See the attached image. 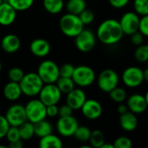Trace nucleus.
Masks as SVG:
<instances>
[{
	"instance_id": "obj_16",
	"label": "nucleus",
	"mask_w": 148,
	"mask_h": 148,
	"mask_svg": "<svg viewBox=\"0 0 148 148\" xmlns=\"http://www.w3.org/2000/svg\"><path fill=\"white\" fill-rule=\"evenodd\" d=\"M127 106L128 110L135 114L144 113L148 108L145 95L140 94H134L129 96L127 101Z\"/></svg>"
},
{
	"instance_id": "obj_26",
	"label": "nucleus",
	"mask_w": 148,
	"mask_h": 148,
	"mask_svg": "<svg viewBox=\"0 0 148 148\" xmlns=\"http://www.w3.org/2000/svg\"><path fill=\"white\" fill-rule=\"evenodd\" d=\"M56 84L58 87V88L61 90V92L62 94H66V95L75 88V83L74 80L72 79V77L60 76L59 79L56 81Z\"/></svg>"
},
{
	"instance_id": "obj_44",
	"label": "nucleus",
	"mask_w": 148,
	"mask_h": 148,
	"mask_svg": "<svg viewBox=\"0 0 148 148\" xmlns=\"http://www.w3.org/2000/svg\"><path fill=\"white\" fill-rule=\"evenodd\" d=\"M112 7L115 9H121L127 5L130 0H108Z\"/></svg>"
},
{
	"instance_id": "obj_12",
	"label": "nucleus",
	"mask_w": 148,
	"mask_h": 148,
	"mask_svg": "<svg viewBox=\"0 0 148 148\" xmlns=\"http://www.w3.org/2000/svg\"><path fill=\"white\" fill-rule=\"evenodd\" d=\"M79 127L78 121L73 115L60 117L56 122V130L62 137L74 136L75 132Z\"/></svg>"
},
{
	"instance_id": "obj_25",
	"label": "nucleus",
	"mask_w": 148,
	"mask_h": 148,
	"mask_svg": "<svg viewBox=\"0 0 148 148\" xmlns=\"http://www.w3.org/2000/svg\"><path fill=\"white\" fill-rule=\"evenodd\" d=\"M45 10L50 14L60 13L64 7L63 0H42Z\"/></svg>"
},
{
	"instance_id": "obj_33",
	"label": "nucleus",
	"mask_w": 148,
	"mask_h": 148,
	"mask_svg": "<svg viewBox=\"0 0 148 148\" xmlns=\"http://www.w3.org/2000/svg\"><path fill=\"white\" fill-rule=\"evenodd\" d=\"M134 7L139 16L148 15V0H134Z\"/></svg>"
},
{
	"instance_id": "obj_3",
	"label": "nucleus",
	"mask_w": 148,
	"mask_h": 148,
	"mask_svg": "<svg viewBox=\"0 0 148 148\" xmlns=\"http://www.w3.org/2000/svg\"><path fill=\"white\" fill-rule=\"evenodd\" d=\"M19 84L23 95L29 97H34L39 95L41 89L44 85V82L42 81L37 73L30 72L28 74H24Z\"/></svg>"
},
{
	"instance_id": "obj_27",
	"label": "nucleus",
	"mask_w": 148,
	"mask_h": 148,
	"mask_svg": "<svg viewBox=\"0 0 148 148\" xmlns=\"http://www.w3.org/2000/svg\"><path fill=\"white\" fill-rule=\"evenodd\" d=\"M21 139L23 140H30L35 135V127L34 123L30 122L29 121H26L22 125L18 127Z\"/></svg>"
},
{
	"instance_id": "obj_5",
	"label": "nucleus",
	"mask_w": 148,
	"mask_h": 148,
	"mask_svg": "<svg viewBox=\"0 0 148 148\" xmlns=\"http://www.w3.org/2000/svg\"><path fill=\"white\" fill-rule=\"evenodd\" d=\"M72 79L78 87L86 88L94 83L96 76L92 68L87 65H80L75 68Z\"/></svg>"
},
{
	"instance_id": "obj_24",
	"label": "nucleus",
	"mask_w": 148,
	"mask_h": 148,
	"mask_svg": "<svg viewBox=\"0 0 148 148\" xmlns=\"http://www.w3.org/2000/svg\"><path fill=\"white\" fill-rule=\"evenodd\" d=\"M65 7L69 13L79 15L87 8V3L85 0H68Z\"/></svg>"
},
{
	"instance_id": "obj_42",
	"label": "nucleus",
	"mask_w": 148,
	"mask_h": 148,
	"mask_svg": "<svg viewBox=\"0 0 148 148\" xmlns=\"http://www.w3.org/2000/svg\"><path fill=\"white\" fill-rule=\"evenodd\" d=\"M131 42L134 45H135L136 47L142 44L143 42H144V36L140 32V31H137L134 34H132L131 36Z\"/></svg>"
},
{
	"instance_id": "obj_9",
	"label": "nucleus",
	"mask_w": 148,
	"mask_h": 148,
	"mask_svg": "<svg viewBox=\"0 0 148 148\" xmlns=\"http://www.w3.org/2000/svg\"><path fill=\"white\" fill-rule=\"evenodd\" d=\"M121 79L127 87L131 88H138L144 82L143 70L140 68L135 66L128 67L123 71Z\"/></svg>"
},
{
	"instance_id": "obj_8",
	"label": "nucleus",
	"mask_w": 148,
	"mask_h": 148,
	"mask_svg": "<svg viewBox=\"0 0 148 148\" xmlns=\"http://www.w3.org/2000/svg\"><path fill=\"white\" fill-rule=\"evenodd\" d=\"M96 36L95 33L88 29H83L75 37V44L77 49L83 53L90 52L95 46Z\"/></svg>"
},
{
	"instance_id": "obj_29",
	"label": "nucleus",
	"mask_w": 148,
	"mask_h": 148,
	"mask_svg": "<svg viewBox=\"0 0 148 148\" xmlns=\"http://www.w3.org/2000/svg\"><path fill=\"white\" fill-rule=\"evenodd\" d=\"M16 11H24L29 10L35 0H6Z\"/></svg>"
},
{
	"instance_id": "obj_35",
	"label": "nucleus",
	"mask_w": 148,
	"mask_h": 148,
	"mask_svg": "<svg viewBox=\"0 0 148 148\" xmlns=\"http://www.w3.org/2000/svg\"><path fill=\"white\" fill-rule=\"evenodd\" d=\"M78 16H79L81 21L82 22V23L84 25H88V24L92 23L93 21L95 20V14H94V12L91 10L87 9V8L82 12H81Z\"/></svg>"
},
{
	"instance_id": "obj_46",
	"label": "nucleus",
	"mask_w": 148,
	"mask_h": 148,
	"mask_svg": "<svg viewBox=\"0 0 148 148\" xmlns=\"http://www.w3.org/2000/svg\"><path fill=\"white\" fill-rule=\"evenodd\" d=\"M117 111H118V113H119V114H120V115H121V114H123L127 113V111H129V110H128V108H127V105L120 104V105H119V107H118Z\"/></svg>"
},
{
	"instance_id": "obj_31",
	"label": "nucleus",
	"mask_w": 148,
	"mask_h": 148,
	"mask_svg": "<svg viewBox=\"0 0 148 148\" xmlns=\"http://www.w3.org/2000/svg\"><path fill=\"white\" fill-rule=\"evenodd\" d=\"M108 94H109V96H110L111 100L114 101V102L121 103L125 100H127V92H126V90L124 88H122L118 87V86L115 88H114L113 90H111Z\"/></svg>"
},
{
	"instance_id": "obj_48",
	"label": "nucleus",
	"mask_w": 148,
	"mask_h": 148,
	"mask_svg": "<svg viewBox=\"0 0 148 148\" xmlns=\"http://www.w3.org/2000/svg\"><path fill=\"white\" fill-rule=\"evenodd\" d=\"M101 148H114V144H107L106 142L102 145V147Z\"/></svg>"
},
{
	"instance_id": "obj_17",
	"label": "nucleus",
	"mask_w": 148,
	"mask_h": 148,
	"mask_svg": "<svg viewBox=\"0 0 148 148\" xmlns=\"http://www.w3.org/2000/svg\"><path fill=\"white\" fill-rule=\"evenodd\" d=\"M16 12L7 1H3L0 4V25H11L16 18Z\"/></svg>"
},
{
	"instance_id": "obj_7",
	"label": "nucleus",
	"mask_w": 148,
	"mask_h": 148,
	"mask_svg": "<svg viewBox=\"0 0 148 148\" xmlns=\"http://www.w3.org/2000/svg\"><path fill=\"white\" fill-rule=\"evenodd\" d=\"M119 84V75L116 71L107 69L102 70L97 77V85L99 88L105 92L109 93L115 88Z\"/></svg>"
},
{
	"instance_id": "obj_52",
	"label": "nucleus",
	"mask_w": 148,
	"mask_h": 148,
	"mask_svg": "<svg viewBox=\"0 0 148 148\" xmlns=\"http://www.w3.org/2000/svg\"><path fill=\"white\" fill-rule=\"evenodd\" d=\"M1 70H2V62H0V72H1Z\"/></svg>"
},
{
	"instance_id": "obj_51",
	"label": "nucleus",
	"mask_w": 148,
	"mask_h": 148,
	"mask_svg": "<svg viewBox=\"0 0 148 148\" xmlns=\"http://www.w3.org/2000/svg\"><path fill=\"white\" fill-rule=\"evenodd\" d=\"M7 147H5V146H3V145H0V148H6Z\"/></svg>"
},
{
	"instance_id": "obj_50",
	"label": "nucleus",
	"mask_w": 148,
	"mask_h": 148,
	"mask_svg": "<svg viewBox=\"0 0 148 148\" xmlns=\"http://www.w3.org/2000/svg\"><path fill=\"white\" fill-rule=\"evenodd\" d=\"M91 147V146H86V145H84V146H81V148H90Z\"/></svg>"
},
{
	"instance_id": "obj_11",
	"label": "nucleus",
	"mask_w": 148,
	"mask_h": 148,
	"mask_svg": "<svg viewBox=\"0 0 148 148\" xmlns=\"http://www.w3.org/2000/svg\"><path fill=\"white\" fill-rule=\"evenodd\" d=\"M10 126L19 127L27 120L25 107L21 104H13L6 111L4 114Z\"/></svg>"
},
{
	"instance_id": "obj_1",
	"label": "nucleus",
	"mask_w": 148,
	"mask_h": 148,
	"mask_svg": "<svg viewBox=\"0 0 148 148\" xmlns=\"http://www.w3.org/2000/svg\"><path fill=\"white\" fill-rule=\"evenodd\" d=\"M124 36L120 22L115 19H107L97 28V39L107 45H113L119 42Z\"/></svg>"
},
{
	"instance_id": "obj_41",
	"label": "nucleus",
	"mask_w": 148,
	"mask_h": 148,
	"mask_svg": "<svg viewBox=\"0 0 148 148\" xmlns=\"http://www.w3.org/2000/svg\"><path fill=\"white\" fill-rule=\"evenodd\" d=\"M73 109L71 108V107H69L67 103L62 105L61 107H59V113H58V116L59 117H65V116H69V115H73Z\"/></svg>"
},
{
	"instance_id": "obj_43",
	"label": "nucleus",
	"mask_w": 148,
	"mask_h": 148,
	"mask_svg": "<svg viewBox=\"0 0 148 148\" xmlns=\"http://www.w3.org/2000/svg\"><path fill=\"white\" fill-rule=\"evenodd\" d=\"M47 117H50V118H54L58 116V113H59V107L57 106V104H54V105H49L47 106Z\"/></svg>"
},
{
	"instance_id": "obj_32",
	"label": "nucleus",
	"mask_w": 148,
	"mask_h": 148,
	"mask_svg": "<svg viewBox=\"0 0 148 148\" xmlns=\"http://www.w3.org/2000/svg\"><path fill=\"white\" fill-rule=\"evenodd\" d=\"M134 57L140 62H146L148 61V44H140L137 46L134 51Z\"/></svg>"
},
{
	"instance_id": "obj_30",
	"label": "nucleus",
	"mask_w": 148,
	"mask_h": 148,
	"mask_svg": "<svg viewBox=\"0 0 148 148\" xmlns=\"http://www.w3.org/2000/svg\"><path fill=\"white\" fill-rule=\"evenodd\" d=\"M91 130L86 127V126H79L76 129V131L75 132L74 137L82 142H86L89 140L90 135H91Z\"/></svg>"
},
{
	"instance_id": "obj_4",
	"label": "nucleus",
	"mask_w": 148,
	"mask_h": 148,
	"mask_svg": "<svg viewBox=\"0 0 148 148\" xmlns=\"http://www.w3.org/2000/svg\"><path fill=\"white\" fill-rule=\"evenodd\" d=\"M36 73L44 84L56 83L60 77L59 66L51 60L42 61L39 64Z\"/></svg>"
},
{
	"instance_id": "obj_13",
	"label": "nucleus",
	"mask_w": 148,
	"mask_h": 148,
	"mask_svg": "<svg viewBox=\"0 0 148 148\" xmlns=\"http://www.w3.org/2000/svg\"><path fill=\"white\" fill-rule=\"evenodd\" d=\"M140 19V17L136 12L128 11L123 14L119 22L124 35L131 36L132 34L139 31Z\"/></svg>"
},
{
	"instance_id": "obj_38",
	"label": "nucleus",
	"mask_w": 148,
	"mask_h": 148,
	"mask_svg": "<svg viewBox=\"0 0 148 148\" xmlns=\"http://www.w3.org/2000/svg\"><path fill=\"white\" fill-rule=\"evenodd\" d=\"M75 68L71 63H64L61 67H59L60 69V76L62 77H72Z\"/></svg>"
},
{
	"instance_id": "obj_22",
	"label": "nucleus",
	"mask_w": 148,
	"mask_h": 148,
	"mask_svg": "<svg viewBox=\"0 0 148 148\" xmlns=\"http://www.w3.org/2000/svg\"><path fill=\"white\" fill-rule=\"evenodd\" d=\"M39 147L41 148H62V141L58 136L50 134L40 138Z\"/></svg>"
},
{
	"instance_id": "obj_34",
	"label": "nucleus",
	"mask_w": 148,
	"mask_h": 148,
	"mask_svg": "<svg viewBox=\"0 0 148 148\" xmlns=\"http://www.w3.org/2000/svg\"><path fill=\"white\" fill-rule=\"evenodd\" d=\"M23 75H24V73H23V69L20 68H17V67L11 68L8 72V77H9L10 81H11V82H20V81L23 79Z\"/></svg>"
},
{
	"instance_id": "obj_6",
	"label": "nucleus",
	"mask_w": 148,
	"mask_h": 148,
	"mask_svg": "<svg viewBox=\"0 0 148 148\" xmlns=\"http://www.w3.org/2000/svg\"><path fill=\"white\" fill-rule=\"evenodd\" d=\"M27 120L32 123H36L47 117V106L40 99L30 100L25 106Z\"/></svg>"
},
{
	"instance_id": "obj_36",
	"label": "nucleus",
	"mask_w": 148,
	"mask_h": 148,
	"mask_svg": "<svg viewBox=\"0 0 148 148\" xmlns=\"http://www.w3.org/2000/svg\"><path fill=\"white\" fill-rule=\"evenodd\" d=\"M5 137H6L7 140L9 141V143L14 142V141L19 140H22L21 136H20V132H19L18 127H12V126H10V128L7 131V134H6Z\"/></svg>"
},
{
	"instance_id": "obj_19",
	"label": "nucleus",
	"mask_w": 148,
	"mask_h": 148,
	"mask_svg": "<svg viewBox=\"0 0 148 148\" xmlns=\"http://www.w3.org/2000/svg\"><path fill=\"white\" fill-rule=\"evenodd\" d=\"M1 47L5 53H16L21 47V40L16 35L7 34L2 38Z\"/></svg>"
},
{
	"instance_id": "obj_14",
	"label": "nucleus",
	"mask_w": 148,
	"mask_h": 148,
	"mask_svg": "<svg viewBox=\"0 0 148 148\" xmlns=\"http://www.w3.org/2000/svg\"><path fill=\"white\" fill-rule=\"evenodd\" d=\"M81 110L84 117L92 121L100 118L102 114V106L95 99H87Z\"/></svg>"
},
{
	"instance_id": "obj_28",
	"label": "nucleus",
	"mask_w": 148,
	"mask_h": 148,
	"mask_svg": "<svg viewBox=\"0 0 148 148\" xmlns=\"http://www.w3.org/2000/svg\"><path fill=\"white\" fill-rule=\"evenodd\" d=\"M88 141L90 142V146L95 148H101L102 145L106 142L104 134L100 130L92 131Z\"/></svg>"
},
{
	"instance_id": "obj_18",
	"label": "nucleus",
	"mask_w": 148,
	"mask_h": 148,
	"mask_svg": "<svg viewBox=\"0 0 148 148\" xmlns=\"http://www.w3.org/2000/svg\"><path fill=\"white\" fill-rule=\"evenodd\" d=\"M50 43L43 38H36L30 42V52L37 57H45L50 52Z\"/></svg>"
},
{
	"instance_id": "obj_2",
	"label": "nucleus",
	"mask_w": 148,
	"mask_h": 148,
	"mask_svg": "<svg viewBox=\"0 0 148 148\" xmlns=\"http://www.w3.org/2000/svg\"><path fill=\"white\" fill-rule=\"evenodd\" d=\"M59 26L61 31L65 36L69 37H75L84 29L85 25L82 23L78 15L68 12L61 17Z\"/></svg>"
},
{
	"instance_id": "obj_45",
	"label": "nucleus",
	"mask_w": 148,
	"mask_h": 148,
	"mask_svg": "<svg viewBox=\"0 0 148 148\" xmlns=\"http://www.w3.org/2000/svg\"><path fill=\"white\" fill-rule=\"evenodd\" d=\"M23 146V144L22 142V140H19L9 143V147L10 148H22Z\"/></svg>"
},
{
	"instance_id": "obj_39",
	"label": "nucleus",
	"mask_w": 148,
	"mask_h": 148,
	"mask_svg": "<svg viewBox=\"0 0 148 148\" xmlns=\"http://www.w3.org/2000/svg\"><path fill=\"white\" fill-rule=\"evenodd\" d=\"M139 31L144 36L148 37V15L141 16L139 24Z\"/></svg>"
},
{
	"instance_id": "obj_37",
	"label": "nucleus",
	"mask_w": 148,
	"mask_h": 148,
	"mask_svg": "<svg viewBox=\"0 0 148 148\" xmlns=\"http://www.w3.org/2000/svg\"><path fill=\"white\" fill-rule=\"evenodd\" d=\"M114 146L116 148H131L133 147V142L128 137L121 136L114 140Z\"/></svg>"
},
{
	"instance_id": "obj_23",
	"label": "nucleus",
	"mask_w": 148,
	"mask_h": 148,
	"mask_svg": "<svg viewBox=\"0 0 148 148\" xmlns=\"http://www.w3.org/2000/svg\"><path fill=\"white\" fill-rule=\"evenodd\" d=\"M34 127H35V135L39 138L50 134H52L53 131L52 125L45 119L34 123Z\"/></svg>"
},
{
	"instance_id": "obj_40",
	"label": "nucleus",
	"mask_w": 148,
	"mask_h": 148,
	"mask_svg": "<svg viewBox=\"0 0 148 148\" xmlns=\"http://www.w3.org/2000/svg\"><path fill=\"white\" fill-rule=\"evenodd\" d=\"M10 124L6 120L4 115H0V139H3L6 136L7 131L10 128Z\"/></svg>"
},
{
	"instance_id": "obj_49",
	"label": "nucleus",
	"mask_w": 148,
	"mask_h": 148,
	"mask_svg": "<svg viewBox=\"0 0 148 148\" xmlns=\"http://www.w3.org/2000/svg\"><path fill=\"white\" fill-rule=\"evenodd\" d=\"M145 98H146V101H147V107H148V91L147 92V94L145 95Z\"/></svg>"
},
{
	"instance_id": "obj_53",
	"label": "nucleus",
	"mask_w": 148,
	"mask_h": 148,
	"mask_svg": "<svg viewBox=\"0 0 148 148\" xmlns=\"http://www.w3.org/2000/svg\"><path fill=\"white\" fill-rule=\"evenodd\" d=\"M3 2V0H0V4H1V3H2Z\"/></svg>"
},
{
	"instance_id": "obj_47",
	"label": "nucleus",
	"mask_w": 148,
	"mask_h": 148,
	"mask_svg": "<svg viewBox=\"0 0 148 148\" xmlns=\"http://www.w3.org/2000/svg\"><path fill=\"white\" fill-rule=\"evenodd\" d=\"M143 75H144V81L148 82V68H147L145 70H143Z\"/></svg>"
},
{
	"instance_id": "obj_15",
	"label": "nucleus",
	"mask_w": 148,
	"mask_h": 148,
	"mask_svg": "<svg viewBox=\"0 0 148 148\" xmlns=\"http://www.w3.org/2000/svg\"><path fill=\"white\" fill-rule=\"evenodd\" d=\"M87 100L85 92L81 88H75L67 94L66 103L73 110H79Z\"/></svg>"
},
{
	"instance_id": "obj_21",
	"label": "nucleus",
	"mask_w": 148,
	"mask_h": 148,
	"mask_svg": "<svg viewBox=\"0 0 148 148\" xmlns=\"http://www.w3.org/2000/svg\"><path fill=\"white\" fill-rule=\"evenodd\" d=\"M3 94L5 99L10 101H17L23 95L19 82H11V81L5 84L3 89Z\"/></svg>"
},
{
	"instance_id": "obj_20",
	"label": "nucleus",
	"mask_w": 148,
	"mask_h": 148,
	"mask_svg": "<svg viewBox=\"0 0 148 148\" xmlns=\"http://www.w3.org/2000/svg\"><path fill=\"white\" fill-rule=\"evenodd\" d=\"M120 125L121 127L127 132L134 131L138 127V118L135 114L127 111V113L120 115Z\"/></svg>"
},
{
	"instance_id": "obj_10",
	"label": "nucleus",
	"mask_w": 148,
	"mask_h": 148,
	"mask_svg": "<svg viewBox=\"0 0 148 148\" xmlns=\"http://www.w3.org/2000/svg\"><path fill=\"white\" fill-rule=\"evenodd\" d=\"M62 93L56 83H48L43 85L38 95L39 99L46 106H49L57 104L62 98Z\"/></svg>"
}]
</instances>
